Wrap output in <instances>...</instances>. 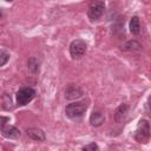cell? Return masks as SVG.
Returning <instances> with one entry per match:
<instances>
[{
    "label": "cell",
    "mask_w": 151,
    "mask_h": 151,
    "mask_svg": "<svg viewBox=\"0 0 151 151\" xmlns=\"http://www.w3.org/2000/svg\"><path fill=\"white\" fill-rule=\"evenodd\" d=\"M86 110H87V103L85 100H83V101H76V103L68 104L65 109V112H66V116L68 118L78 119V118L84 116Z\"/></svg>",
    "instance_id": "cell-1"
},
{
    "label": "cell",
    "mask_w": 151,
    "mask_h": 151,
    "mask_svg": "<svg viewBox=\"0 0 151 151\" xmlns=\"http://www.w3.org/2000/svg\"><path fill=\"white\" fill-rule=\"evenodd\" d=\"M149 137H150V124L147 120L142 119L134 132V139L139 143H145L149 140Z\"/></svg>",
    "instance_id": "cell-2"
},
{
    "label": "cell",
    "mask_w": 151,
    "mask_h": 151,
    "mask_svg": "<svg viewBox=\"0 0 151 151\" xmlns=\"http://www.w3.org/2000/svg\"><path fill=\"white\" fill-rule=\"evenodd\" d=\"M34 97H35V91L32 87H28V86L21 87L17 92V103L19 106H24L28 104Z\"/></svg>",
    "instance_id": "cell-3"
},
{
    "label": "cell",
    "mask_w": 151,
    "mask_h": 151,
    "mask_svg": "<svg viewBox=\"0 0 151 151\" xmlns=\"http://www.w3.org/2000/svg\"><path fill=\"white\" fill-rule=\"evenodd\" d=\"M86 44L81 39H76L70 45V54L73 59H80L86 52Z\"/></svg>",
    "instance_id": "cell-4"
},
{
    "label": "cell",
    "mask_w": 151,
    "mask_h": 151,
    "mask_svg": "<svg viewBox=\"0 0 151 151\" xmlns=\"http://www.w3.org/2000/svg\"><path fill=\"white\" fill-rule=\"evenodd\" d=\"M104 11H105V4L103 1H96V2H92L90 5L88 11H87V15L91 20H97L103 15Z\"/></svg>",
    "instance_id": "cell-5"
},
{
    "label": "cell",
    "mask_w": 151,
    "mask_h": 151,
    "mask_svg": "<svg viewBox=\"0 0 151 151\" xmlns=\"http://www.w3.org/2000/svg\"><path fill=\"white\" fill-rule=\"evenodd\" d=\"M83 96V90L78 86V85H70L66 91H65V97L66 99H70V100H73V99H78Z\"/></svg>",
    "instance_id": "cell-6"
},
{
    "label": "cell",
    "mask_w": 151,
    "mask_h": 151,
    "mask_svg": "<svg viewBox=\"0 0 151 151\" xmlns=\"http://www.w3.org/2000/svg\"><path fill=\"white\" fill-rule=\"evenodd\" d=\"M26 133L29 138H32L33 140H37V142H42L46 138L45 132L39 127H28L26 130Z\"/></svg>",
    "instance_id": "cell-7"
},
{
    "label": "cell",
    "mask_w": 151,
    "mask_h": 151,
    "mask_svg": "<svg viewBox=\"0 0 151 151\" xmlns=\"http://www.w3.org/2000/svg\"><path fill=\"white\" fill-rule=\"evenodd\" d=\"M1 134L6 138H9V139H15L18 137H20V131L13 126V125H5L2 129H1Z\"/></svg>",
    "instance_id": "cell-8"
},
{
    "label": "cell",
    "mask_w": 151,
    "mask_h": 151,
    "mask_svg": "<svg viewBox=\"0 0 151 151\" xmlns=\"http://www.w3.org/2000/svg\"><path fill=\"white\" fill-rule=\"evenodd\" d=\"M127 112H129V106H127L126 104H122V105H119V106L117 107L116 112H114V120H116L117 123L123 122V120L126 118Z\"/></svg>",
    "instance_id": "cell-9"
},
{
    "label": "cell",
    "mask_w": 151,
    "mask_h": 151,
    "mask_svg": "<svg viewBox=\"0 0 151 151\" xmlns=\"http://www.w3.org/2000/svg\"><path fill=\"white\" fill-rule=\"evenodd\" d=\"M105 120V117L101 112H93L91 116H90V123L93 125V126H100Z\"/></svg>",
    "instance_id": "cell-10"
},
{
    "label": "cell",
    "mask_w": 151,
    "mask_h": 151,
    "mask_svg": "<svg viewBox=\"0 0 151 151\" xmlns=\"http://www.w3.org/2000/svg\"><path fill=\"white\" fill-rule=\"evenodd\" d=\"M122 50L123 51H129V52H131V51H133V52L134 51H140L142 50V45L136 40H130V41L125 42L122 46Z\"/></svg>",
    "instance_id": "cell-11"
},
{
    "label": "cell",
    "mask_w": 151,
    "mask_h": 151,
    "mask_svg": "<svg viewBox=\"0 0 151 151\" xmlns=\"http://www.w3.org/2000/svg\"><path fill=\"white\" fill-rule=\"evenodd\" d=\"M130 32L134 35H138L140 33V22L138 17H132L130 20Z\"/></svg>",
    "instance_id": "cell-12"
},
{
    "label": "cell",
    "mask_w": 151,
    "mask_h": 151,
    "mask_svg": "<svg viewBox=\"0 0 151 151\" xmlns=\"http://www.w3.org/2000/svg\"><path fill=\"white\" fill-rule=\"evenodd\" d=\"M27 66H28V70H29L32 73H38V72H39V67H40V61H39L37 58L32 57V58L28 59Z\"/></svg>",
    "instance_id": "cell-13"
},
{
    "label": "cell",
    "mask_w": 151,
    "mask_h": 151,
    "mask_svg": "<svg viewBox=\"0 0 151 151\" xmlns=\"http://www.w3.org/2000/svg\"><path fill=\"white\" fill-rule=\"evenodd\" d=\"M9 60V53L5 50H0V67L6 65Z\"/></svg>",
    "instance_id": "cell-14"
},
{
    "label": "cell",
    "mask_w": 151,
    "mask_h": 151,
    "mask_svg": "<svg viewBox=\"0 0 151 151\" xmlns=\"http://www.w3.org/2000/svg\"><path fill=\"white\" fill-rule=\"evenodd\" d=\"M83 151H99V147L96 143H90L83 149Z\"/></svg>",
    "instance_id": "cell-15"
},
{
    "label": "cell",
    "mask_w": 151,
    "mask_h": 151,
    "mask_svg": "<svg viewBox=\"0 0 151 151\" xmlns=\"http://www.w3.org/2000/svg\"><path fill=\"white\" fill-rule=\"evenodd\" d=\"M9 120V118L8 117H2V116H0V130L6 125V123Z\"/></svg>",
    "instance_id": "cell-16"
},
{
    "label": "cell",
    "mask_w": 151,
    "mask_h": 151,
    "mask_svg": "<svg viewBox=\"0 0 151 151\" xmlns=\"http://www.w3.org/2000/svg\"><path fill=\"white\" fill-rule=\"evenodd\" d=\"M1 15H2V11H1V8H0V18H1Z\"/></svg>",
    "instance_id": "cell-17"
}]
</instances>
